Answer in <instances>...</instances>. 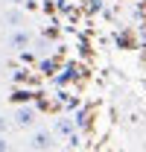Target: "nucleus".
<instances>
[{"label": "nucleus", "mask_w": 146, "mask_h": 152, "mask_svg": "<svg viewBox=\"0 0 146 152\" xmlns=\"http://www.w3.org/2000/svg\"><path fill=\"white\" fill-rule=\"evenodd\" d=\"M55 134H64L67 140L76 143V129H73V120H70V117H58V120H55Z\"/></svg>", "instance_id": "20e7f679"}, {"label": "nucleus", "mask_w": 146, "mask_h": 152, "mask_svg": "<svg viewBox=\"0 0 146 152\" xmlns=\"http://www.w3.org/2000/svg\"><path fill=\"white\" fill-rule=\"evenodd\" d=\"M6 129H9V120H6V114L0 111V134H6Z\"/></svg>", "instance_id": "423d86ee"}, {"label": "nucleus", "mask_w": 146, "mask_h": 152, "mask_svg": "<svg viewBox=\"0 0 146 152\" xmlns=\"http://www.w3.org/2000/svg\"><path fill=\"white\" fill-rule=\"evenodd\" d=\"M6 3H9V6H26L29 0H6Z\"/></svg>", "instance_id": "6e6552de"}, {"label": "nucleus", "mask_w": 146, "mask_h": 152, "mask_svg": "<svg viewBox=\"0 0 146 152\" xmlns=\"http://www.w3.org/2000/svg\"><path fill=\"white\" fill-rule=\"evenodd\" d=\"M0 76H3V64H0Z\"/></svg>", "instance_id": "1a4fd4ad"}, {"label": "nucleus", "mask_w": 146, "mask_h": 152, "mask_svg": "<svg viewBox=\"0 0 146 152\" xmlns=\"http://www.w3.org/2000/svg\"><path fill=\"white\" fill-rule=\"evenodd\" d=\"M0 152H9V140H6V134H0Z\"/></svg>", "instance_id": "0eeeda50"}, {"label": "nucleus", "mask_w": 146, "mask_h": 152, "mask_svg": "<svg viewBox=\"0 0 146 152\" xmlns=\"http://www.w3.org/2000/svg\"><path fill=\"white\" fill-rule=\"evenodd\" d=\"M26 152H32V149H26Z\"/></svg>", "instance_id": "9d476101"}, {"label": "nucleus", "mask_w": 146, "mask_h": 152, "mask_svg": "<svg viewBox=\"0 0 146 152\" xmlns=\"http://www.w3.org/2000/svg\"><path fill=\"white\" fill-rule=\"evenodd\" d=\"M3 20L15 29V26H20V23H26V15L20 12V6H12V9H6V15H3Z\"/></svg>", "instance_id": "39448f33"}, {"label": "nucleus", "mask_w": 146, "mask_h": 152, "mask_svg": "<svg viewBox=\"0 0 146 152\" xmlns=\"http://www.w3.org/2000/svg\"><path fill=\"white\" fill-rule=\"evenodd\" d=\"M35 108H29V105H18L15 108V126L18 129H26V126H35Z\"/></svg>", "instance_id": "7ed1b4c3"}, {"label": "nucleus", "mask_w": 146, "mask_h": 152, "mask_svg": "<svg viewBox=\"0 0 146 152\" xmlns=\"http://www.w3.org/2000/svg\"><path fill=\"white\" fill-rule=\"evenodd\" d=\"M29 44H32V32L23 29V26H15V29L6 35V47H9L12 53H23Z\"/></svg>", "instance_id": "f257e3e1"}, {"label": "nucleus", "mask_w": 146, "mask_h": 152, "mask_svg": "<svg viewBox=\"0 0 146 152\" xmlns=\"http://www.w3.org/2000/svg\"><path fill=\"white\" fill-rule=\"evenodd\" d=\"M53 146H55V140H53L50 129H35L32 132V137H29V149L32 152H50Z\"/></svg>", "instance_id": "f03ea898"}]
</instances>
